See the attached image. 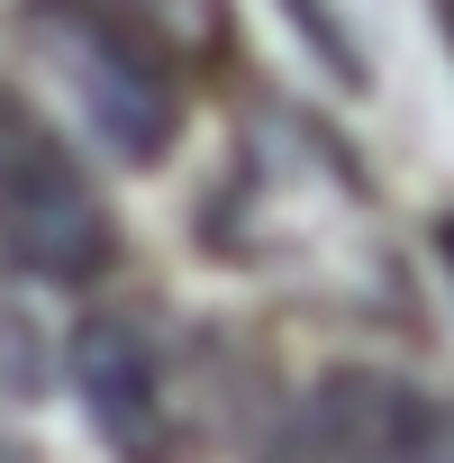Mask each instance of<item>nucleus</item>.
Here are the masks:
<instances>
[{
  "mask_svg": "<svg viewBox=\"0 0 454 463\" xmlns=\"http://www.w3.org/2000/svg\"><path fill=\"white\" fill-rule=\"evenodd\" d=\"M28 37L46 55V73L82 100L91 137L128 164H155L182 128V91H173V64L155 55L146 28H128L100 0H37L28 10Z\"/></svg>",
  "mask_w": 454,
  "mask_h": 463,
  "instance_id": "f257e3e1",
  "label": "nucleus"
},
{
  "mask_svg": "<svg viewBox=\"0 0 454 463\" xmlns=\"http://www.w3.org/2000/svg\"><path fill=\"white\" fill-rule=\"evenodd\" d=\"M118 255V218L91 191V173L64 155V137L0 91V264L37 282H91Z\"/></svg>",
  "mask_w": 454,
  "mask_h": 463,
  "instance_id": "f03ea898",
  "label": "nucleus"
},
{
  "mask_svg": "<svg viewBox=\"0 0 454 463\" xmlns=\"http://www.w3.org/2000/svg\"><path fill=\"white\" fill-rule=\"evenodd\" d=\"M73 382L91 427L118 445V463H191L200 445V391H191V354L137 318V309H100L73 336Z\"/></svg>",
  "mask_w": 454,
  "mask_h": 463,
  "instance_id": "7ed1b4c3",
  "label": "nucleus"
},
{
  "mask_svg": "<svg viewBox=\"0 0 454 463\" xmlns=\"http://www.w3.org/2000/svg\"><path fill=\"white\" fill-rule=\"evenodd\" d=\"M427 409L436 400H418L391 373H327L291 409L273 463H418L427 454Z\"/></svg>",
  "mask_w": 454,
  "mask_h": 463,
  "instance_id": "20e7f679",
  "label": "nucleus"
},
{
  "mask_svg": "<svg viewBox=\"0 0 454 463\" xmlns=\"http://www.w3.org/2000/svg\"><path fill=\"white\" fill-rule=\"evenodd\" d=\"M418 463H454V409H445V400L427 409V454H418Z\"/></svg>",
  "mask_w": 454,
  "mask_h": 463,
  "instance_id": "39448f33",
  "label": "nucleus"
},
{
  "mask_svg": "<svg viewBox=\"0 0 454 463\" xmlns=\"http://www.w3.org/2000/svg\"><path fill=\"white\" fill-rule=\"evenodd\" d=\"M100 10H118L128 28H146V10H173V0H100Z\"/></svg>",
  "mask_w": 454,
  "mask_h": 463,
  "instance_id": "423d86ee",
  "label": "nucleus"
},
{
  "mask_svg": "<svg viewBox=\"0 0 454 463\" xmlns=\"http://www.w3.org/2000/svg\"><path fill=\"white\" fill-rule=\"evenodd\" d=\"M436 255H445V273H454V218H445V227H436Z\"/></svg>",
  "mask_w": 454,
  "mask_h": 463,
  "instance_id": "0eeeda50",
  "label": "nucleus"
},
{
  "mask_svg": "<svg viewBox=\"0 0 454 463\" xmlns=\"http://www.w3.org/2000/svg\"><path fill=\"white\" fill-rule=\"evenodd\" d=\"M300 10H309V28H327V19H318V0H300Z\"/></svg>",
  "mask_w": 454,
  "mask_h": 463,
  "instance_id": "6e6552de",
  "label": "nucleus"
},
{
  "mask_svg": "<svg viewBox=\"0 0 454 463\" xmlns=\"http://www.w3.org/2000/svg\"><path fill=\"white\" fill-rule=\"evenodd\" d=\"M0 463H19V454H10V445H0Z\"/></svg>",
  "mask_w": 454,
  "mask_h": 463,
  "instance_id": "1a4fd4ad",
  "label": "nucleus"
}]
</instances>
